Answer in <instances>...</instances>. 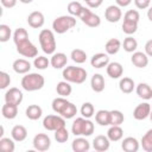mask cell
<instances>
[{
  "mask_svg": "<svg viewBox=\"0 0 152 152\" xmlns=\"http://www.w3.org/2000/svg\"><path fill=\"white\" fill-rule=\"evenodd\" d=\"M147 18H148V20L150 21H152V6L148 8V11H147Z\"/></svg>",
  "mask_w": 152,
  "mask_h": 152,
  "instance_id": "obj_52",
  "label": "cell"
},
{
  "mask_svg": "<svg viewBox=\"0 0 152 152\" xmlns=\"http://www.w3.org/2000/svg\"><path fill=\"white\" fill-rule=\"evenodd\" d=\"M52 109H53L55 113L59 114L64 119H72L77 114L76 106L72 102H70L66 99H64L63 96L56 97L52 101Z\"/></svg>",
  "mask_w": 152,
  "mask_h": 152,
  "instance_id": "obj_1",
  "label": "cell"
},
{
  "mask_svg": "<svg viewBox=\"0 0 152 152\" xmlns=\"http://www.w3.org/2000/svg\"><path fill=\"white\" fill-rule=\"evenodd\" d=\"M44 83H45L44 76H42L40 74H37V72L27 74L21 78V87L26 91L39 90L44 87Z\"/></svg>",
  "mask_w": 152,
  "mask_h": 152,
  "instance_id": "obj_2",
  "label": "cell"
},
{
  "mask_svg": "<svg viewBox=\"0 0 152 152\" xmlns=\"http://www.w3.org/2000/svg\"><path fill=\"white\" fill-rule=\"evenodd\" d=\"M10 84H11L10 75L7 72H5V71H0V88L1 89H6Z\"/></svg>",
  "mask_w": 152,
  "mask_h": 152,
  "instance_id": "obj_46",
  "label": "cell"
},
{
  "mask_svg": "<svg viewBox=\"0 0 152 152\" xmlns=\"http://www.w3.org/2000/svg\"><path fill=\"white\" fill-rule=\"evenodd\" d=\"M109 110L101 109L95 114V121L100 126H108L109 125Z\"/></svg>",
  "mask_w": 152,
  "mask_h": 152,
  "instance_id": "obj_33",
  "label": "cell"
},
{
  "mask_svg": "<svg viewBox=\"0 0 152 152\" xmlns=\"http://www.w3.org/2000/svg\"><path fill=\"white\" fill-rule=\"evenodd\" d=\"M56 91L58 95L63 96V97H68L71 91H72V88L70 86V82L68 81H61L57 83V87H56Z\"/></svg>",
  "mask_w": 152,
  "mask_h": 152,
  "instance_id": "obj_28",
  "label": "cell"
},
{
  "mask_svg": "<svg viewBox=\"0 0 152 152\" xmlns=\"http://www.w3.org/2000/svg\"><path fill=\"white\" fill-rule=\"evenodd\" d=\"M55 139L57 140V142H65L68 139H69V132L65 127H61L55 131Z\"/></svg>",
  "mask_w": 152,
  "mask_h": 152,
  "instance_id": "obj_41",
  "label": "cell"
},
{
  "mask_svg": "<svg viewBox=\"0 0 152 152\" xmlns=\"http://www.w3.org/2000/svg\"><path fill=\"white\" fill-rule=\"evenodd\" d=\"M13 70L17 74H27L31 69V64L28 61L24 59V58H18L13 62Z\"/></svg>",
  "mask_w": 152,
  "mask_h": 152,
  "instance_id": "obj_21",
  "label": "cell"
},
{
  "mask_svg": "<svg viewBox=\"0 0 152 152\" xmlns=\"http://www.w3.org/2000/svg\"><path fill=\"white\" fill-rule=\"evenodd\" d=\"M109 125L110 126H120L122 122H124V114L120 112V110H110L109 112Z\"/></svg>",
  "mask_w": 152,
  "mask_h": 152,
  "instance_id": "obj_32",
  "label": "cell"
},
{
  "mask_svg": "<svg viewBox=\"0 0 152 152\" xmlns=\"http://www.w3.org/2000/svg\"><path fill=\"white\" fill-rule=\"evenodd\" d=\"M27 39H28V33H27V31L25 28L19 27V28H17L14 31V33H13V42H14L15 45H18V44H20V43H23V42H25Z\"/></svg>",
  "mask_w": 152,
  "mask_h": 152,
  "instance_id": "obj_34",
  "label": "cell"
},
{
  "mask_svg": "<svg viewBox=\"0 0 152 152\" xmlns=\"http://www.w3.org/2000/svg\"><path fill=\"white\" fill-rule=\"evenodd\" d=\"M94 112H95V108L90 102H84L81 107V114L86 119H90L94 115Z\"/></svg>",
  "mask_w": 152,
  "mask_h": 152,
  "instance_id": "obj_42",
  "label": "cell"
},
{
  "mask_svg": "<svg viewBox=\"0 0 152 152\" xmlns=\"http://www.w3.org/2000/svg\"><path fill=\"white\" fill-rule=\"evenodd\" d=\"M151 113V104L147 102L138 104L133 110V116L135 120H145L147 116H150Z\"/></svg>",
  "mask_w": 152,
  "mask_h": 152,
  "instance_id": "obj_13",
  "label": "cell"
},
{
  "mask_svg": "<svg viewBox=\"0 0 152 152\" xmlns=\"http://www.w3.org/2000/svg\"><path fill=\"white\" fill-rule=\"evenodd\" d=\"M20 2H23V4H31L33 0H19Z\"/></svg>",
  "mask_w": 152,
  "mask_h": 152,
  "instance_id": "obj_53",
  "label": "cell"
},
{
  "mask_svg": "<svg viewBox=\"0 0 152 152\" xmlns=\"http://www.w3.org/2000/svg\"><path fill=\"white\" fill-rule=\"evenodd\" d=\"M83 1H87V0H83Z\"/></svg>",
  "mask_w": 152,
  "mask_h": 152,
  "instance_id": "obj_55",
  "label": "cell"
},
{
  "mask_svg": "<svg viewBox=\"0 0 152 152\" xmlns=\"http://www.w3.org/2000/svg\"><path fill=\"white\" fill-rule=\"evenodd\" d=\"M23 93L18 89V88H10L6 93H5V102L7 103H13L19 106L23 101Z\"/></svg>",
  "mask_w": 152,
  "mask_h": 152,
  "instance_id": "obj_11",
  "label": "cell"
},
{
  "mask_svg": "<svg viewBox=\"0 0 152 152\" xmlns=\"http://www.w3.org/2000/svg\"><path fill=\"white\" fill-rule=\"evenodd\" d=\"M17 51L24 56V57H28V58H36L38 55V49L36 48V45L30 40H25L20 44L17 45Z\"/></svg>",
  "mask_w": 152,
  "mask_h": 152,
  "instance_id": "obj_9",
  "label": "cell"
},
{
  "mask_svg": "<svg viewBox=\"0 0 152 152\" xmlns=\"http://www.w3.org/2000/svg\"><path fill=\"white\" fill-rule=\"evenodd\" d=\"M120 48H121V42L118 38H110L106 43V45H104V50H106V52L108 55H115V53H118L119 50H120Z\"/></svg>",
  "mask_w": 152,
  "mask_h": 152,
  "instance_id": "obj_27",
  "label": "cell"
},
{
  "mask_svg": "<svg viewBox=\"0 0 152 152\" xmlns=\"http://www.w3.org/2000/svg\"><path fill=\"white\" fill-rule=\"evenodd\" d=\"M11 135L14 141H24L27 137V129L23 125H15L11 131Z\"/></svg>",
  "mask_w": 152,
  "mask_h": 152,
  "instance_id": "obj_25",
  "label": "cell"
},
{
  "mask_svg": "<svg viewBox=\"0 0 152 152\" xmlns=\"http://www.w3.org/2000/svg\"><path fill=\"white\" fill-rule=\"evenodd\" d=\"M121 17H122V13H121V10L119 6L110 5L104 11V18L109 23H118L121 19Z\"/></svg>",
  "mask_w": 152,
  "mask_h": 152,
  "instance_id": "obj_12",
  "label": "cell"
},
{
  "mask_svg": "<svg viewBox=\"0 0 152 152\" xmlns=\"http://www.w3.org/2000/svg\"><path fill=\"white\" fill-rule=\"evenodd\" d=\"M124 135V131L120 126H110L107 132V137L110 141H119Z\"/></svg>",
  "mask_w": 152,
  "mask_h": 152,
  "instance_id": "obj_31",
  "label": "cell"
},
{
  "mask_svg": "<svg viewBox=\"0 0 152 152\" xmlns=\"http://www.w3.org/2000/svg\"><path fill=\"white\" fill-rule=\"evenodd\" d=\"M78 18L82 20L83 24H86V25L89 26V27H97V26L101 24L100 17H99L97 14L93 13L89 8H86V7H83V10H82V12L80 13Z\"/></svg>",
  "mask_w": 152,
  "mask_h": 152,
  "instance_id": "obj_8",
  "label": "cell"
},
{
  "mask_svg": "<svg viewBox=\"0 0 152 152\" xmlns=\"http://www.w3.org/2000/svg\"><path fill=\"white\" fill-rule=\"evenodd\" d=\"M75 25H76V19L74 18V15H61L53 20L52 28L56 33L63 34L70 28H72Z\"/></svg>",
  "mask_w": 152,
  "mask_h": 152,
  "instance_id": "obj_6",
  "label": "cell"
},
{
  "mask_svg": "<svg viewBox=\"0 0 152 152\" xmlns=\"http://www.w3.org/2000/svg\"><path fill=\"white\" fill-rule=\"evenodd\" d=\"M27 23L33 28H40L45 23L44 14L39 11H34V12L30 13L28 17H27Z\"/></svg>",
  "mask_w": 152,
  "mask_h": 152,
  "instance_id": "obj_14",
  "label": "cell"
},
{
  "mask_svg": "<svg viewBox=\"0 0 152 152\" xmlns=\"http://www.w3.org/2000/svg\"><path fill=\"white\" fill-rule=\"evenodd\" d=\"M38 38H39V44H40L42 50L48 55H53L56 51V46H57L53 32L51 30L44 28L40 31Z\"/></svg>",
  "mask_w": 152,
  "mask_h": 152,
  "instance_id": "obj_3",
  "label": "cell"
},
{
  "mask_svg": "<svg viewBox=\"0 0 152 152\" xmlns=\"http://www.w3.org/2000/svg\"><path fill=\"white\" fill-rule=\"evenodd\" d=\"M134 87H135L134 81H133L132 78H129V77H124V78H121L120 82H119V88H120V90H121L122 93H125V94L132 93L133 89H134Z\"/></svg>",
  "mask_w": 152,
  "mask_h": 152,
  "instance_id": "obj_29",
  "label": "cell"
},
{
  "mask_svg": "<svg viewBox=\"0 0 152 152\" xmlns=\"http://www.w3.org/2000/svg\"><path fill=\"white\" fill-rule=\"evenodd\" d=\"M43 114V109L38 104H30L26 108V116L30 120H38Z\"/></svg>",
  "mask_w": 152,
  "mask_h": 152,
  "instance_id": "obj_30",
  "label": "cell"
},
{
  "mask_svg": "<svg viewBox=\"0 0 152 152\" xmlns=\"http://www.w3.org/2000/svg\"><path fill=\"white\" fill-rule=\"evenodd\" d=\"M94 124L86 118H77L71 126V132L74 135H84V137H89L94 133Z\"/></svg>",
  "mask_w": 152,
  "mask_h": 152,
  "instance_id": "obj_4",
  "label": "cell"
},
{
  "mask_svg": "<svg viewBox=\"0 0 152 152\" xmlns=\"http://www.w3.org/2000/svg\"><path fill=\"white\" fill-rule=\"evenodd\" d=\"M33 147L37 150V151H40V152H44V151H48L50 148V145H51V140L49 138L48 134H44V133H38L34 135L33 138Z\"/></svg>",
  "mask_w": 152,
  "mask_h": 152,
  "instance_id": "obj_10",
  "label": "cell"
},
{
  "mask_svg": "<svg viewBox=\"0 0 152 152\" xmlns=\"http://www.w3.org/2000/svg\"><path fill=\"white\" fill-rule=\"evenodd\" d=\"M71 147L74 152H87L90 148V144L86 138H76L74 139Z\"/></svg>",
  "mask_w": 152,
  "mask_h": 152,
  "instance_id": "obj_23",
  "label": "cell"
},
{
  "mask_svg": "<svg viewBox=\"0 0 152 152\" xmlns=\"http://www.w3.org/2000/svg\"><path fill=\"white\" fill-rule=\"evenodd\" d=\"M49 64H50V61H49L46 57H44V56H37V57L34 58V61H33V65H34L37 69H39V70L46 69V68L49 66Z\"/></svg>",
  "mask_w": 152,
  "mask_h": 152,
  "instance_id": "obj_44",
  "label": "cell"
},
{
  "mask_svg": "<svg viewBox=\"0 0 152 152\" xmlns=\"http://www.w3.org/2000/svg\"><path fill=\"white\" fill-rule=\"evenodd\" d=\"M134 4L139 10H145L150 6L151 0H134Z\"/></svg>",
  "mask_w": 152,
  "mask_h": 152,
  "instance_id": "obj_47",
  "label": "cell"
},
{
  "mask_svg": "<svg viewBox=\"0 0 152 152\" xmlns=\"http://www.w3.org/2000/svg\"><path fill=\"white\" fill-rule=\"evenodd\" d=\"M1 1V5L6 8H12L17 5V1L18 0H0Z\"/></svg>",
  "mask_w": 152,
  "mask_h": 152,
  "instance_id": "obj_49",
  "label": "cell"
},
{
  "mask_svg": "<svg viewBox=\"0 0 152 152\" xmlns=\"http://www.w3.org/2000/svg\"><path fill=\"white\" fill-rule=\"evenodd\" d=\"M122 45H124V50L126 52H134L137 50V48H138V42L135 40V38L128 36V37H126L124 39V44Z\"/></svg>",
  "mask_w": 152,
  "mask_h": 152,
  "instance_id": "obj_38",
  "label": "cell"
},
{
  "mask_svg": "<svg viewBox=\"0 0 152 152\" xmlns=\"http://www.w3.org/2000/svg\"><path fill=\"white\" fill-rule=\"evenodd\" d=\"M109 139L108 137H104V135H97L94 138L93 140V147L95 151H99V152H104L109 148Z\"/></svg>",
  "mask_w": 152,
  "mask_h": 152,
  "instance_id": "obj_17",
  "label": "cell"
},
{
  "mask_svg": "<svg viewBox=\"0 0 152 152\" xmlns=\"http://www.w3.org/2000/svg\"><path fill=\"white\" fill-rule=\"evenodd\" d=\"M43 127L55 132L61 127H65V119L61 115H46L43 120Z\"/></svg>",
  "mask_w": 152,
  "mask_h": 152,
  "instance_id": "obj_7",
  "label": "cell"
},
{
  "mask_svg": "<svg viewBox=\"0 0 152 152\" xmlns=\"http://www.w3.org/2000/svg\"><path fill=\"white\" fill-rule=\"evenodd\" d=\"M141 146L146 152H152V129H148L141 138Z\"/></svg>",
  "mask_w": 152,
  "mask_h": 152,
  "instance_id": "obj_37",
  "label": "cell"
},
{
  "mask_svg": "<svg viewBox=\"0 0 152 152\" xmlns=\"http://www.w3.org/2000/svg\"><path fill=\"white\" fill-rule=\"evenodd\" d=\"M70 57H71V59H72L75 63L82 64V63H84L86 59H87V53H86L83 50H81V49H74V50L71 51V53H70Z\"/></svg>",
  "mask_w": 152,
  "mask_h": 152,
  "instance_id": "obj_35",
  "label": "cell"
},
{
  "mask_svg": "<svg viewBox=\"0 0 152 152\" xmlns=\"http://www.w3.org/2000/svg\"><path fill=\"white\" fill-rule=\"evenodd\" d=\"M90 64L93 68H96V69H101L103 66H107L109 64L108 53H102V52L95 53L90 59Z\"/></svg>",
  "mask_w": 152,
  "mask_h": 152,
  "instance_id": "obj_15",
  "label": "cell"
},
{
  "mask_svg": "<svg viewBox=\"0 0 152 152\" xmlns=\"http://www.w3.org/2000/svg\"><path fill=\"white\" fill-rule=\"evenodd\" d=\"M124 74V68L119 62H109L107 65V75L110 78H119Z\"/></svg>",
  "mask_w": 152,
  "mask_h": 152,
  "instance_id": "obj_18",
  "label": "cell"
},
{
  "mask_svg": "<svg viewBox=\"0 0 152 152\" xmlns=\"http://www.w3.org/2000/svg\"><path fill=\"white\" fill-rule=\"evenodd\" d=\"M139 19H140V14H139V12L135 11V10H129V11H127V12L125 13V15H124V20H129V21H135V23H138Z\"/></svg>",
  "mask_w": 152,
  "mask_h": 152,
  "instance_id": "obj_45",
  "label": "cell"
},
{
  "mask_svg": "<svg viewBox=\"0 0 152 152\" xmlns=\"http://www.w3.org/2000/svg\"><path fill=\"white\" fill-rule=\"evenodd\" d=\"M137 94L139 97L144 99V100H150L152 99V88L147 84V83H139L137 86V89H135Z\"/></svg>",
  "mask_w": 152,
  "mask_h": 152,
  "instance_id": "obj_26",
  "label": "cell"
},
{
  "mask_svg": "<svg viewBox=\"0 0 152 152\" xmlns=\"http://www.w3.org/2000/svg\"><path fill=\"white\" fill-rule=\"evenodd\" d=\"M145 53L150 57H152V39L147 40L145 44Z\"/></svg>",
  "mask_w": 152,
  "mask_h": 152,
  "instance_id": "obj_50",
  "label": "cell"
},
{
  "mask_svg": "<svg viewBox=\"0 0 152 152\" xmlns=\"http://www.w3.org/2000/svg\"><path fill=\"white\" fill-rule=\"evenodd\" d=\"M11 34H12L11 27L8 25H6V24H1L0 25V42L1 43L7 42L11 38Z\"/></svg>",
  "mask_w": 152,
  "mask_h": 152,
  "instance_id": "obj_43",
  "label": "cell"
},
{
  "mask_svg": "<svg viewBox=\"0 0 152 152\" xmlns=\"http://www.w3.org/2000/svg\"><path fill=\"white\" fill-rule=\"evenodd\" d=\"M63 78L70 83L81 84L87 80V71L81 66H66L63 70Z\"/></svg>",
  "mask_w": 152,
  "mask_h": 152,
  "instance_id": "obj_5",
  "label": "cell"
},
{
  "mask_svg": "<svg viewBox=\"0 0 152 152\" xmlns=\"http://www.w3.org/2000/svg\"><path fill=\"white\" fill-rule=\"evenodd\" d=\"M131 62L137 68H145L148 64V57H147V55L145 52L135 51V52H133V55L131 57Z\"/></svg>",
  "mask_w": 152,
  "mask_h": 152,
  "instance_id": "obj_16",
  "label": "cell"
},
{
  "mask_svg": "<svg viewBox=\"0 0 152 152\" xmlns=\"http://www.w3.org/2000/svg\"><path fill=\"white\" fill-rule=\"evenodd\" d=\"M121 148L125 152H137L139 150V141L133 137H127L122 140Z\"/></svg>",
  "mask_w": 152,
  "mask_h": 152,
  "instance_id": "obj_19",
  "label": "cell"
},
{
  "mask_svg": "<svg viewBox=\"0 0 152 152\" xmlns=\"http://www.w3.org/2000/svg\"><path fill=\"white\" fill-rule=\"evenodd\" d=\"M1 114L5 119L12 120L18 115V106L13 104V103H5L1 108Z\"/></svg>",
  "mask_w": 152,
  "mask_h": 152,
  "instance_id": "obj_22",
  "label": "cell"
},
{
  "mask_svg": "<svg viewBox=\"0 0 152 152\" xmlns=\"http://www.w3.org/2000/svg\"><path fill=\"white\" fill-rule=\"evenodd\" d=\"M150 119H151V121H152V110H151V113H150Z\"/></svg>",
  "mask_w": 152,
  "mask_h": 152,
  "instance_id": "obj_54",
  "label": "cell"
},
{
  "mask_svg": "<svg viewBox=\"0 0 152 152\" xmlns=\"http://www.w3.org/2000/svg\"><path fill=\"white\" fill-rule=\"evenodd\" d=\"M102 1H103V0H87L86 4H87L88 7H90V8H97V7L101 6Z\"/></svg>",
  "mask_w": 152,
  "mask_h": 152,
  "instance_id": "obj_48",
  "label": "cell"
},
{
  "mask_svg": "<svg viewBox=\"0 0 152 152\" xmlns=\"http://www.w3.org/2000/svg\"><path fill=\"white\" fill-rule=\"evenodd\" d=\"M83 10V6L78 2V1H71L69 2L68 5V12L70 15H74V17H78L80 13L82 12Z\"/></svg>",
  "mask_w": 152,
  "mask_h": 152,
  "instance_id": "obj_40",
  "label": "cell"
},
{
  "mask_svg": "<svg viewBox=\"0 0 152 152\" xmlns=\"http://www.w3.org/2000/svg\"><path fill=\"white\" fill-rule=\"evenodd\" d=\"M121 27H122L124 33L131 36V34H133V33L137 32V30H138V23H135V21H129V20H124Z\"/></svg>",
  "mask_w": 152,
  "mask_h": 152,
  "instance_id": "obj_39",
  "label": "cell"
},
{
  "mask_svg": "<svg viewBox=\"0 0 152 152\" xmlns=\"http://www.w3.org/2000/svg\"><path fill=\"white\" fill-rule=\"evenodd\" d=\"M14 139H10V138H0V150L4 152H13L15 148L14 145Z\"/></svg>",
  "mask_w": 152,
  "mask_h": 152,
  "instance_id": "obj_36",
  "label": "cell"
},
{
  "mask_svg": "<svg viewBox=\"0 0 152 152\" xmlns=\"http://www.w3.org/2000/svg\"><path fill=\"white\" fill-rule=\"evenodd\" d=\"M115 2L119 7H126L132 2V0H115Z\"/></svg>",
  "mask_w": 152,
  "mask_h": 152,
  "instance_id": "obj_51",
  "label": "cell"
},
{
  "mask_svg": "<svg viewBox=\"0 0 152 152\" xmlns=\"http://www.w3.org/2000/svg\"><path fill=\"white\" fill-rule=\"evenodd\" d=\"M66 62H68L66 55L63 53V52H57V53H53L52 55L51 61H50V64L55 69H62V68H64L66 65Z\"/></svg>",
  "mask_w": 152,
  "mask_h": 152,
  "instance_id": "obj_20",
  "label": "cell"
},
{
  "mask_svg": "<svg viewBox=\"0 0 152 152\" xmlns=\"http://www.w3.org/2000/svg\"><path fill=\"white\" fill-rule=\"evenodd\" d=\"M90 86L91 89L95 93H101L104 89V78L101 74H94L91 80H90Z\"/></svg>",
  "mask_w": 152,
  "mask_h": 152,
  "instance_id": "obj_24",
  "label": "cell"
}]
</instances>
